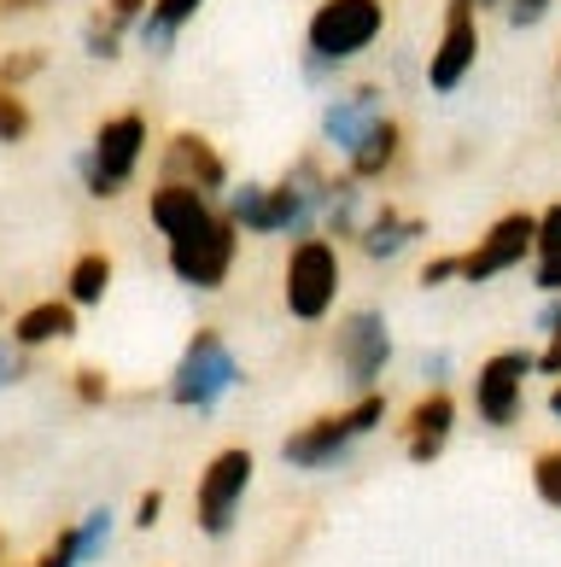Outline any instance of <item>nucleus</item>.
Wrapping results in <instances>:
<instances>
[{
  "label": "nucleus",
  "mask_w": 561,
  "mask_h": 567,
  "mask_svg": "<svg viewBox=\"0 0 561 567\" xmlns=\"http://www.w3.org/2000/svg\"><path fill=\"white\" fill-rule=\"evenodd\" d=\"M112 276L117 269H112L106 251H82V258L71 264V276H65V299L71 305H100L112 292Z\"/></svg>",
  "instance_id": "obj_22"
},
{
  "label": "nucleus",
  "mask_w": 561,
  "mask_h": 567,
  "mask_svg": "<svg viewBox=\"0 0 561 567\" xmlns=\"http://www.w3.org/2000/svg\"><path fill=\"white\" fill-rule=\"evenodd\" d=\"M386 112H392V106H386V89H381V82H340V89L322 100V117H316L322 153L345 158L351 146H357Z\"/></svg>",
  "instance_id": "obj_13"
},
{
  "label": "nucleus",
  "mask_w": 561,
  "mask_h": 567,
  "mask_svg": "<svg viewBox=\"0 0 561 567\" xmlns=\"http://www.w3.org/2000/svg\"><path fill=\"white\" fill-rule=\"evenodd\" d=\"M532 251H538V212H503L463 251V287H491L515 276V269L532 264Z\"/></svg>",
  "instance_id": "obj_11"
},
{
  "label": "nucleus",
  "mask_w": 561,
  "mask_h": 567,
  "mask_svg": "<svg viewBox=\"0 0 561 567\" xmlns=\"http://www.w3.org/2000/svg\"><path fill=\"white\" fill-rule=\"evenodd\" d=\"M158 515H164V492H141V503H135V527H141V533L158 527Z\"/></svg>",
  "instance_id": "obj_37"
},
{
  "label": "nucleus",
  "mask_w": 561,
  "mask_h": 567,
  "mask_svg": "<svg viewBox=\"0 0 561 567\" xmlns=\"http://www.w3.org/2000/svg\"><path fill=\"white\" fill-rule=\"evenodd\" d=\"M345 292V258H340V240L328 235H304L287 246V269H281V305L299 328H322L334 317Z\"/></svg>",
  "instance_id": "obj_3"
},
{
  "label": "nucleus",
  "mask_w": 561,
  "mask_h": 567,
  "mask_svg": "<svg viewBox=\"0 0 561 567\" xmlns=\"http://www.w3.org/2000/svg\"><path fill=\"white\" fill-rule=\"evenodd\" d=\"M199 12H205V0H153L147 18L135 24V41H141V48H147L153 59H164V53L176 48V35L194 24Z\"/></svg>",
  "instance_id": "obj_21"
},
{
  "label": "nucleus",
  "mask_w": 561,
  "mask_h": 567,
  "mask_svg": "<svg viewBox=\"0 0 561 567\" xmlns=\"http://www.w3.org/2000/svg\"><path fill=\"white\" fill-rule=\"evenodd\" d=\"M527 381H532V351L527 346H503L474 363V381H468V404L480 415V427L491 433H509L527 410Z\"/></svg>",
  "instance_id": "obj_9"
},
{
  "label": "nucleus",
  "mask_w": 561,
  "mask_h": 567,
  "mask_svg": "<svg viewBox=\"0 0 561 567\" xmlns=\"http://www.w3.org/2000/svg\"><path fill=\"white\" fill-rule=\"evenodd\" d=\"M35 567H89V550H82V533H76V527H65V533H59V538L48 544V550L35 556Z\"/></svg>",
  "instance_id": "obj_27"
},
{
  "label": "nucleus",
  "mask_w": 561,
  "mask_h": 567,
  "mask_svg": "<svg viewBox=\"0 0 561 567\" xmlns=\"http://www.w3.org/2000/svg\"><path fill=\"white\" fill-rule=\"evenodd\" d=\"M422 240H427V217H415V212H404V205L381 199V205L363 217V228H357V240H351V246H357L368 264L386 269V264H398L404 251H415Z\"/></svg>",
  "instance_id": "obj_16"
},
{
  "label": "nucleus",
  "mask_w": 561,
  "mask_h": 567,
  "mask_svg": "<svg viewBox=\"0 0 561 567\" xmlns=\"http://www.w3.org/2000/svg\"><path fill=\"white\" fill-rule=\"evenodd\" d=\"M550 7H555V0H509V7H503V24H509V30H538V24L550 18Z\"/></svg>",
  "instance_id": "obj_31"
},
{
  "label": "nucleus",
  "mask_w": 561,
  "mask_h": 567,
  "mask_svg": "<svg viewBox=\"0 0 561 567\" xmlns=\"http://www.w3.org/2000/svg\"><path fill=\"white\" fill-rule=\"evenodd\" d=\"M71 392H76V404H106V398H112V381H106V369H76Z\"/></svg>",
  "instance_id": "obj_33"
},
{
  "label": "nucleus",
  "mask_w": 561,
  "mask_h": 567,
  "mask_svg": "<svg viewBox=\"0 0 561 567\" xmlns=\"http://www.w3.org/2000/svg\"><path fill=\"white\" fill-rule=\"evenodd\" d=\"M480 65V7L474 0H445L439 41L427 53V94H456Z\"/></svg>",
  "instance_id": "obj_12"
},
{
  "label": "nucleus",
  "mask_w": 561,
  "mask_h": 567,
  "mask_svg": "<svg viewBox=\"0 0 561 567\" xmlns=\"http://www.w3.org/2000/svg\"><path fill=\"white\" fill-rule=\"evenodd\" d=\"M246 381L235 346L222 340L217 328H194L187 333V346L176 357L170 381H164V398H170L176 410H194V415H217L222 398Z\"/></svg>",
  "instance_id": "obj_4"
},
{
  "label": "nucleus",
  "mask_w": 561,
  "mask_h": 567,
  "mask_svg": "<svg viewBox=\"0 0 561 567\" xmlns=\"http://www.w3.org/2000/svg\"><path fill=\"white\" fill-rule=\"evenodd\" d=\"M450 369H456V357L445 346H433L415 357V374H422V386H450Z\"/></svg>",
  "instance_id": "obj_30"
},
{
  "label": "nucleus",
  "mask_w": 561,
  "mask_h": 567,
  "mask_svg": "<svg viewBox=\"0 0 561 567\" xmlns=\"http://www.w3.org/2000/svg\"><path fill=\"white\" fill-rule=\"evenodd\" d=\"M538 340H544V346L532 351V374H538V381H561V292H544Z\"/></svg>",
  "instance_id": "obj_23"
},
{
  "label": "nucleus",
  "mask_w": 561,
  "mask_h": 567,
  "mask_svg": "<svg viewBox=\"0 0 561 567\" xmlns=\"http://www.w3.org/2000/svg\"><path fill=\"white\" fill-rule=\"evenodd\" d=\"M123 35H129V30L112 24L106 12H94L89 24H82V48H89L94 59H117V53H123Z\"/></svg>",
  "instance_id": "obj_26"
},
{
  "label": "nucleus",
  "mask_w": 561,
  "mask_h": 567,
  "mask_svg": "<svg viewBox=\"0 0 561 567\" xmlns=\"http://www.w3.org/2000/svg\"><path fill=\"white\" fill-rule=\"evenodd\" d=\"M386 35V0H316L304 18V53H322L334 65H357Z\"/></svg>",
  "instance_id": "obj_6"
},
{
  "label": "nucleus",
  "mask_w": 561,
  "mask_h": 567,
  "mask_svg": "<svg viewBox=\"0 0 561 567\" xmlns=\"http://www.w3.org/2000/svg\"><path fill=\"white\" fill-rule=\"evenodd\" d=\"M334 187V171H328L322 146L299 153L276 182H228L222 194V217L240 228V235H258V240H304V235H322V199Z\"/></svg>",
  "instance_id": "obj_1"
},
{
  "label": "nucleus",
  "mask_w": 561,
  "mask_h": 567,
  "mask_svg": "<svg viewBox=\"0 0 561 567\" xmlns=\"http://www.w3.org/2000/svg\"><path fill=\"white\" fill-rule=\"evenodd\" d=\"M474 7H480V12H503L509 0H474Z\"/></svg>",
  "instance_id": "obj_41"
},
{
  "label": "nucleus",
  "mask_w": 561,
  "mask_h": 567,
  "mask_svg": "<svg viewBox=\"0 0 561 567\" xmlns=\"http://www.w3.org/2000/svg\"><path fill=\"white\" fill-rule=\"evenodd\" d=\"M30 135V106L24 100H18V89H7V82H0V141H24Z\"/></svg>",
  "instance_id": "obj_28"
},
{
  "label": "nucleus",
  "mask_w": 561,
  "mask_h": 567,
  "mask_svg": "<svg viewBox=\"0 0 561 567\" xmlns=\"http://www.w3.org/2000/svg\"><path fill=\"white\" fill-rule=\"evenodd\" d=\"M147 7H153V0H106V18L123 24V30H135L141 18H147Z\"/></svg>",
  "instance_id": "obj_36"
},
{
  "label": "nucleus",
  "mask_w": 561,
  "mask_h": 567,
  "mask_svg": "<svg viewBox=\"0 0 561 567\" xmlns=\"http://www.w3.org/2000/svg\"><path fill=\"white\" fill-rule=\"evenodd\" d=\"M404 153H409V135H404V123L398 117H381L374 130L351 146V153L340 158V171H351L357 182H368V187H381L386 176H398V164H404Z\"/></svg>",
  "instance_id": "obj_18"
},
{
  "label": "nucleus",
  "mask_w": 561,
  "mask_h": 567,
  "mask_svg": "<svg viewBox=\"0 0 561 567\" xmlns=\"http://www.w3.org/2000/svg\"><path fill=\"white\" fill-rule=\"evenodd\" d=\"M328 363L351 392H381L392 363H398V333L381 305H357L334 322V340H328Z\"/></svg>",
  "instance_id": "obj_5"
},
{
  "label": "nucleus",
  "mask_w": 561,
  "mask_h": 567,
  "mask_svg": "<svg viewBox=\"0 0 561 567\" xmlns=\"http://www.w3.org/2000/svg\"><path fill=\"white\" fill-rule=\"evenodd\" d=\"M544 415H550V422H561V381H550V392H544Z\"/></svg>",
  "instance_id": "obj_40"
},
{
  "label": "nucleus",
  "mask_w": 561,
  "mask_h": 567,
  "mask_svg": "<svg viewBox=\"0 0 561 567\" xmlns=\"http://www.w3.org/2000/svg\"><path fill=\"white\" fill-rule=\"evenodd\" d=\"M0 561H7V538H0Z\"/></svg>",
  "instance_id": "obj_42"
},
{
  "label": "nucleus",
  "mask_w": 561,
  "mask_h": 567,
  "mask_svg": "<svg viewBox=\"0 0 561 567\" xmlns=\"http://www.w3.org/2000/svg\"><path fill=\"white\" fill-rule=\"evenodd\" d=\"M158 182H187V187H199V194L217 199V194H228V158L217 153L211 135L176 130L158 153Z\"/></svg>",
  "instance_id": "obj_15"
},
{
  "label": "nucleus",
  "mask_w": 561,
  "mask_h": 567,
  "mask_svg": "<svg viewBox=\"0 0 561 567\" xmlns=\"http://www.w3.org/2000/svg\"><path fill=\"white\" fill-rule=\"evenodd\" d=\"M299 76L310 82V89L334 94L340 82H345V65H334V59H322V53H299Z\"/></svg>",
  "instance_id": "obj_29"
},
{
  "label": "nucleus",
  "mask_w": 561,
  "mask_h": 567,
  "mask_svg": "<svg viewBox=\"0 0 561 567\" xmlns=\"http://www.w3.org/2000/svg\"><path fill=\"white\" fill-rule=\"evenodd\" d=\"M392 422V398L386 386L381 392H351L345 410H322L310 415V422H299L293 433L281 439V462L293 474H334L351 462V451L363 445V439H374Z\"/></svg>",
  "instance_id": "obj_2"
},
{
  "label": "nucleus",
  "mask_w": 561,
  "mask_h": 567,
  "mask_svg": "<svg viewBox=\"0 0 561 567\" xmlns=\"http://www.w3.org/2000/svg\"><path fill=\"white\" fill-rule=\"evenodd\" d=\"M141 158H147V117L141 112H117L94 130V141L76 153V176L94 199H117L135 182Z\"/></svg>",
  "instance_id": "obj_7"
},
{
  "label": "nucleus",
  "mask_w": 561,
  "mask_h": 567,
  "mask_svg": "<svg viewBox=\"0 0 561 567\" xmlns=\"http://www.w3.org/2000/svg\"><path fill=\"white\" fill-rule=\"evenodd\" d=\"M235 258H240V228L228 223L222 212L205 228H194V235L164 246V264H170V276L187 292H222L228 276H235Z\"/></svg>",
  "instance_id": "obj_10"
},
{
  "label": "nucleus",
  "mask_w": 561,
  "mask_h": 567,
  "mask_svg": "<svg viewBox=\"0 0 561 567\" xmlns=\"http://www.w3.org/2000/svg\"><path fill=\"white\" fill-rule=\"evenodd\" d=\"M538 251H561V199L538 212Z\"/></svg>",
  "instance_id": "obj_35"
},
{
  "label": "nucleus",
  "mask_w": 561,
  "mask_h": 567,
  "mask_svg": "<svg viewBox=\"0 0 561 567\" xmlns=\"http://www.w3.org/2000/svg\"><path fill=\"white\" fill-rule=\"evenodd\" d=\"M532 492H538V503H550V509L561 515V445L532 456Z\"/></svg>",
  "instance_id": "obj_24"
},
{
  "label": "nucleus",
  "mask_w": 561,
  "mask_h": 567,
  "mask_svg": "<svg viewBox=\"0 0 561 567\" xmlns=\"http://www.w3.org/2000/svg\"><path fill=\"white\" fill-rule=\"evenodd\" d=\"M532 287L538 292H561V251H532Z\"/></svg>",
  "instance_id": "obj_34"
},
{
  "label": "nucleus",
  "mask_w": 561,
  "mask_h": 567,
  "mask_svg": "<svg viewBox=\"0 0 561 567\" xmlns=\"http://www.w3.org/2000/svg\"><path fill=\"white\" fill-rule=\"evenodd\" d=\"M456 281H463V251H433V258L415 269V287L422 292H445Z\"/></svg>",
  "instance_id": "obj_25"
},
{
  "label": "nucleus",
  "mask_w": 561,
  "mask_h": 567,
  "mask_svg": "<svg viewBox=\"0 0 561 567\" xmlns=\"http://www.w3.org/2000/svg\"><path fill=\"white\" fill-rule=\"evenodd\" d=\"M41 65H48V59H41L35 48H24V53H7V59H0V82H7V89H18V82H30Z\"/></svg>",
  "instance_id": "obj_32"
},
{
  "label": "nucleus",
  "mask_w": 561,
  "mask_h": 567,
  "mask_svg": "<svg viewBox=\"0 0 561 567\" xmlns=\"http://www.w3.org/2000/svg\"><path fill=\"white\" fill-rule=\"evenodd\" d=\"M555 76H561V53H555Z\"/></svg>",
  "instance_id": "obj_43"
},
{
  "label": "nucleus",
  "mask_w": 561,
  "mask_h": 567,
  "mask_svg": "<svg viewBox=\"0 0 561 567\" xmlns=\"http://www.w3.org/2000/svg\"><path fill=\"white\" fill-rule=\"evenodd\" d=\"M252 480H258V456L246 445H222L211 462H205L199 486H194V527L222 544L228 533L240 527V509L252 497Z\"/></svg>",
  "instance_id": "obj_8"
},
{
  "label": "nucleus",
  "mask_w": 561,
  "mask_h": 567,
  "mask_svg": "<svg viewBox=\"0 0 561 567\" xmlns=\"http://www.w3.org/2000/svg\"><path fill=\"white\" fill-rule=\"evenodd\" d=\"M147 217L153 228L164 235V246L181 240V235H194V228H205L217 217V199L211 194H199V187H187V182H158L153 194H147Z\"/></svg>",
  "instance_id": "obj_17"
},
{
  "label": "nucleus",
  "mask_w": 561,
  "mask_h": 567,
  "mask_svg": "<svg viewBox=\"0 0 561 567\" xmlns=\"http://www.w3.org/2000/svg\"><path fill=\"white\" fill-rule=\"evenodd\" d=\"M18 374H24V363H18V351H7V346H0V386H12Z\"/></svg>",
  "instance_id": "obj_38"
},
{
  "label": "nucleus",
  "mask_w": 561,
  "mask_h": 567,
  "mask_svg": "<svg viewBox=\"0 0 561 567\" xmlns=\"http://www.w3.org/2000/svg\"><path fill=\"white\" fill-rule=\"evenodd\" d=\"M368 212H374L368 182H357L351 171H334V187H328V199H322V235L328 240H357Z\"/></svg>",
  "instance_id": "obj_19"
},
{
  "label": "nucleus",
  "mask_w": 561,
  "mask_h": 567,
  "mask_svg": "<svg viewBox=\"0 0 561 567\" xmlns=\"http://www.w3.org/2000/svg\"><path fill=\"white\" fill-rule=\"evenodd\" d=\"M41 7H48V0H0V12H7V18H24V12H41Z\"/></svg>",
  "instance_id": "obj_39"
},
{
  "label": "nucleus",
  "mask_w": 561,
  "mask_h": 567,
  "mask_svg": "<svg viewBox=\"0 0 561 567\" xmlns=\"http://www.w3.org/2000/svg\"><path fill=\"white\" fill-rule=\"evenodd\" d=\"M76 333V305L71 299H41L30 310H18L12 322V346L18 351H41V346H59Z\"/></svg>",
  "instance_id": "obj_20"
},
{
  "label": "nucleus",
  "mask_w": 561,
  "mask_h": 567,
  "mask_svg": "<svg viewBox=\"0 0 561 567\" xmlns=\"http://www.w3.org/2000/svg\"><path fill=\"white\" fill-rule=\"evenodd\" d=\"M456 422H463V404H456L450 386H422L415 392V404L398 415V445L415 468H427V462H439L456 439Z\"/></svg>",
  "instance_id": "obj_14"
}]
</instances>
